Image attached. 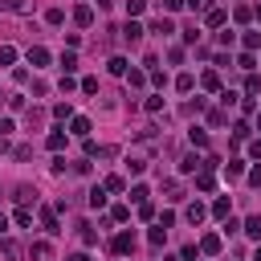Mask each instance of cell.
Segmentation results:
<instances>
[{
	"mask_svg": "<svg viewBox=\"0 0 261 261\" xmlns=\"http://www.w3.org/2000/svg\"><path fill=\"white\" fill-rule=\"evenodd\" d=\"M0 257L5 261H25V245L21 241H0Z\"/></svg>",
	"mask_w": 261,
	"mask_h": 261,
	"instance_id": "6da1fadb",
	"label": "cell"
},
{
	"mask_svg": "<svg viewBox=\"0 0 261 261\" xmlns=\"http://www.w3.org/2000/svg\"><path fill=\"white\" fill-rule=\"evenodd\" d=\"M70 135L90 139V118H86V114H74V118H70Z\"/></svg>",
	"mask_w": 261,
	"mask_h": 261,
	"instance_id": "7a4b0ae2",
	"label": "cell"
},
{
	"mask_svg": "<svg viewBox=\"0 0 261 261\" xmlns=\"http://www.w3.org/2000/svg\"><path fill=\"white\" fill-rule=\"evenodd\" d=\"M37 216H41V228H45L49 237H53V233H61V224H57V212H53V208H41Z\"/></svg>",
	"mask_w": 261,
	"mask_h": 261,
	"instance_id": "3957f363",
	"label": "cell"
},
{
	"mask_svg": "<svg viewBox=\"0 0 261 261\" xmlns=\"http://www.w3.org/2000/svg\"><path fill=\"white\" fill-rule=\"evenodd\" d=\"M122 41L139 45V41H143V25H139V21H126V25H122Z\"/></svg>",
	"mask_w": 261,
	"mask_h": 261,
	"instance_id": "277c9868",
	"label": "cell"
},
{
	"mask_svg": "<svg viewBox=\"0 0 261 261\" xmlns=\"http://www.w3.org/2000/svg\"><path fill=\"white\" fill-rule=\"evenodd\" d=\"M114 253H122V257L135 253V233H118V237H114Z\"/></svg>",
	"mask_w": 261,
	"mask_h": 261,
	"instance_id": "5b68a950",
	"label": "cell"
},
{
	"mask_svg": "<svg viewBox=\"0 0 261 261\" xmlns=\"http://www.w3.org/2000/svg\"><path fill=\"white\" fill-rule=\"evenodd\" d=\"M13 200L17 204H37V192H33L29 184H21V188H13Z\"/></svg>",
	"mask_w": 261,
	"mask_h": 261,
	"instance_id": "8992f818",
	"label": "cell"
},
{
	"mask_svg": "<svg viewBox=\"0 0 261 261\" xmlns=\"http://www.w3.org/2000/svg\"><path fill=\"white\" fill-rule=\"evenodd\" d=\"M74 21H78L82 29H90V25H94V5H78V9H74Z\"/></svg>",
	"mask_w": 261,
	"mask_h": 261,
	"instance_id": "52a82bcc",
	"label": "cell"
},
{
	"mask_svg": "<svg viewBox=\"0 0 261 261\" xmlns=\"http://www.w3.org/2000/svg\"><path fill=\"white\" fill-rule=\"evenodd\" d=\"M212 184H216V176H212V168L204 163V168H200V176H196V188H200V192H212Z\"/></svg>",
	"mask_w": 261,
	"mask_h": 261,
	"instance_id": "ba28073f",
	"label": "cell"
},
{
	"mask_svg": "<svg viewBox=\"0 0 261 261\" xmlns=\"http://www.w3.org/2000/svg\"><path fill=\"white\" fill-rule=\"evenodd\" d=\"M163 200H184V188H180V180H168V184H163Z\"/></svg>",
	"mask_w": 261,
	"mask_h": 261,
	"instance_id": "9c48e42d",
	"label": "cell"
},
{
	"mask_svg": "<svg viewBox=\"0 0 261 261\" xmlns=\"http://www.w3.org/2000/svg\"><path fill=\"white\" fill-rule=\"evenodd\" d=\"M45 61H49V49L45 45H33L29 49V65H45Z\"/></svg>",
	"mask_w": 261,
	"mask_h": 261,
	"instance_id": "30bf717a",
	"label": "cell"
},
{
	"mask_svg": "<svg viewBox=\"0 0 261 261\" xmlns=\"http://www.w3.org/2000/svg\"><path fill=\"white\" fill-rule=\"evenodd\" d=\"M200 253H208V257H212V253H220V237H216V233H208V237L200 241Z\"/></svg>",
	"mask_w": 261,
	"mask_h": 261,
	"instance_id": "8fae6325",
	"label": "cell"
},
{
	"mask_svg": "<svg viewBox=\"0 0 261 261\" xmlns=\"http://www.w3.org/2000/svg\"><path fill=\"white\" fill-rule=\"evenodd\" d=\"M45 147H49V151H61V147H65V130H49Z\"/></svg>",
	"mask_w": 261,
	"mask_h": 261,
	"instance_id": "7c38bea8",
	"label": "cell"
},
{
	"mask_svg": "<svg viewBox=\"0 0 261 261\" xmlns=\"http://www.w3.org/2000/svg\"><path fill=\"white\" fill-rule=\"evenodd\" d=\"M196 168H204L200 155H184V159H180V172H196Z\"/></svg>",
	"mask_w": 261,
	"mask_h": 261,
	"instance_id": "4fadbf2b",
	"label": "cell"
},
{
	"mask_svg": "<svg viewBox=\"0 0 261 261\" xmlns=\"http://www.w3.org/2000/svg\"><path fill=\"white\" fill-rule=\"evenodd\" d=\"M208 29H224V9H208Z\"/></svg>",
	"mask_w": 261,
	"mask_h": 261,
	"instance_id": "5bb4252c",
	"label": "cell"
},
{
	"mask_svg": "<svg viewBox=\"0 0 261 261\" xmlns=\"http://www.w3.org/2000/svg\"><path fill=\"white\" fill-rule=\"evenodd\" d=\"M151 33H159V37H168V33H176V25H172L168 17H159V21L151 25Z\"/></svg>",
	"mask_w": 261,
	"mask_h": 261,
	"instance_id": "9a60e30c",
	"label": "cell"
},
{
	"mask_svg": "<svg viewBox=\"0 0 261 261\" xmlns=\"http://www.w3.org/2000/svg\"><path fill=\"white\" fill-rule=\"evenodd\" d=\"M204 216H208V208H204V204H192V208H188V224H200Z\"/></svg>",
	"mask_w": 261,
	"mask_h": 261,
	"instance_id": "2e32d148",
	"label": "cell"
},
{
	"mask_svg": "<svg viewBox=\"0 0 261 261\" xmlns=\"http://www.w3.org/2000/svg\"><path fill=\"white\" fill-rule=\"evenodd\" d=\"M33 257H37V261H49V257H53L49 241H37V245H33Z\"/></svg>",
	"mask_w": 261,
	"mask_h": 261,
	"instance_id": "e0dca14e",
	"label": "cell"
},
{
	"mask_svg": "<svg viewBox=\"0 0 261 261\" xmlns=\"http://www.w3.org/2000/svg\"><path fill=\"white\" fill-rule=\"evenodd\" d=\"M200 86H204V90H220V74H216V70H208V74L200 78Z\"/></svg>",
	"mask_w": 261,
	"mask_h": 261,
	"instance_id": "ac0fdd59",
	"label": "cell"
},
{
	"mask_svg": "<svg viewBox=\"0 0 261 261\" xmlns=\"http://www.w3.org/2000/svg\"><path fill=\"white\" fill-rule=\"evenodd\" d=\"M102 188H106V192H126V180H122V176H106Z\"/></svg>",
	"mask_w": 261,
	"mask_h": 261,
	"instance_id": "d6986e66",
	"label": "cell"
},
{
	"mask_svg": "<svg viewBox=\"0 0 261 261\" xmlns=\"http://www.w3.org/2000/svg\"><path fill=\"white\" fill-rule=\"evenodd\" d=\"M17 224H21V228H29V224H33V208H29V204H21V208H17Z\"/></svg>",
	"mask_w": 261,
	"mask_h": 261,
	"instance_id": "ffe728a7",
	"label": "cell"
},
{
	"mask_svg": "<svg viewBox=\"0 0 261 261\" xmlns=\"http://www.w3.org/2000/svg\"><path fill=\"white\" fill-rule=\"evenodd\" d=\"M41 122H45V110H41V106H33V110H29V130H37Z\"/></svg>",
	"mask_w": 261,
	"mask_h": 261,
	"instance_id": "44dd1931",
	"label": "cell"
},
{
	"mask_svg": "<svg viewBox=\"0 0 261 261\" xmlns=\"http://www.w3.org/2000/svg\"><path fill=\"white\" fill-rule=\"evenodd\" d=\"M147 196H151V192H147L143 184H135V188H130V200H135V204H147Z\"/></svg>",
	"mask_w": 261,
	"mask_h": 261,
	"instance_id": "7402d4cb",
	"label": "cell"
},
{
	"mask_svg": "<svg viewBox=\"0 0 261 261\" xmlns=\"http://www.w3.org/2000/svg\"><path fill=\"white\" fill-rule=\"evenodd\" d=\"M17 61V49L13 45H0V65H13Z\"/></svg>",
	"mask_w": 261,
	"mask_h": 261,
	"instance_id": "603a6c76",
	"label": "cell"
},
{
	"mask_svg": "<svg viewBox=\"0 0 261 261\" xmlns=\"http://www.w3.org/2000/svg\"><path fill=\"white\" fill-rule=\"evenodd\" d=\"M53 114L65 122V118H74V106H70V102H57V106H53Z\"/></svg>",
	"mask_w": 261,
	"mask_h": 261,
	"instance_id": "cb8c5ba5",
	"label": "cell"
},
{
	"mask_svg": "<svg viewBox=\"0 0 261 261\" xmlns=\"http://www.w3.org/2000/svg\"><path fill=\"white\" fill-rule=\"evenodd\" d=\"M245 139H249V122H237L233 126V143H245Z\"/></svg>",
	"mask_w": 261,
	"mask_h": 261,
	"instance_id": "d4e9b609",
	"label": "cell"
},
{
	"mask_svg": "<svg viewBox=\"0 0 261 261\" xmlns=\"http://www.w3.org/2000/svg\"><path fill=\"white\" fill-rule=\"evenodd\" d=\"M245 233H249V237H261V216H249V220H245Z\"/></svg>",
	"mask_w": 261,
	"mask_h": 261,
	"instance_id": "484cf974",
	"label": "cell"
},
{
	"mask_svg": "<svg viewBox=\"0 0 261 261\" xmlns=\"http://www.w3.org/2000/svg\"><path fill=\"white\" fill-rule=\"evenodd\" d=\"M61 70L74 74V70H78V57H74V53H61Z\"/></svg>",
	"mask_w": 261,
	"mask_h": 261,
	"instance_id": "4316f807",
	"label": "cell"
},
{
	"mask_svg": "<svg viewBox=\"0 0 261 261\" xmlns=\"http://www.w3.org/2000/svg\"><path fill=\"white\" fill-rule=\"evenodd\" d=\"M90 204L102 208V204H106V188H94V192H90Z\"/></svg>",
	"mask_w": 261,
	"mask_h": 261,
	"instance_id": "83f0119b",
	"label": "cell"
},
{
	"mask_svg": "<svg viewBox=\"0 0 261 261\" xmlns=\"http://www.w3.org/2000/svg\"><path fill=\"white\" fill-rule=\"evenodd\" d=\"M192 147H208V135H204L200 126H192Z\"/></svg>",
	"mask_w": 261,
	"mask_h": 261,
	"instance_id": "f1b7e54d",
	"label": "cell"
},
{
	"mask_svg": "<svg viewBox=\"0 0 261 261\" xmlns=\"http://www.w3.org/2000/svg\"><path fill=\"white\" fill-rule=\"evenodd\" d=\"M192 86H196V78H192V74H180V78H176V90H184V94H188Z\"/></svg>",
	"mask_w": 261,
	"mask_h": 261,
	"instance_id": "f546056e",
	"label": "cell"
},
{
	"mask_svg": "<svg viewBox=\"0 0 261 261\" xmlns=\"http://www.w3.org/2000/svg\"><path fill=\"white\" fill-rule=\"evenodd\" d=\"M126 82H130V86H143L147 74H143V70H126Z\"/></svg>",
	"mask_w": 261,
	"mask_h": 261,
	"instance_id": "4dcf8cb0",
	"label": "cell"
},
{
	"mask_svg": "<svg viewBox=\"0 0 261 261\" xmlns=\"http://www.w3.org/2000/svg\"><path fill=\"white\" fill-rule=\"evenodd\" d=\"M224 172H228V176H233V180H237V176L245 172V163H241V159H228V168H224Z\"/></svg>",
	"mask_w": 261,
	"mask_h": 261,
	"instance_id": "1f68e13d",
	"label": "cell"
},
{
	"mask_svg": "<svg viewBox=\"0 0 261 261\" xmlns=\"http://www.w3.org/2000/svg\"><path fill=\"white\" fill-rule=\"evenodd\" d=\"M126 216H130V212H126V204H114V208H110V220H118V224H122Z\"/></svg>",
	"mask_w": 261,
	"mask_h": 261,
	"instance_id": "d6a6232c",
	"label": "cell"
},
{
	"mask_svg": "<svg viewBox=\"0 0 261 261\" xmlns=\"http://www.w3.org/2000/svg\"><path fill=\"white\" fill-rule=\"evenodd\" d=\"M106 70H110V74H126V61H122V57H110Z\"/></svg>",
	"mask_w": 261,
	"mask_h": 261,
	"instance_id": "836d02e7",
	"label": "cell"
},
{
	"mask_svg": "<svg viewBox=\"0 0 261 261\" xmlns=\"http://www.w3.org/2000/svg\"><path fill=\"white\" fill-rule=\"evenodd\" d=\"M126 9H130V17H139V13L147 9V0H126Z\"/></svg>",
	"mask_w": 261,
	"mask_h": 261,
	"instance_id": "e575fe53",
	"label": "cell"
},
{
	"mask_svg": "<svg viewBox=\"0 0 261 261\" xmlns=\"http://www.w3.org/2000/svg\"><path fill=\"white\" fill-rule=\"evenodd\" d=\"M45 21H49V25H61V21H65V13H61V9H49V13H45Z\"/></svg>",
	"mask_w": 261,
	"mask_h": 261,
	"instance_id": "d590c367",
	"label": "cell"
},
{
	"mask_svg": "<svg viewBox=\"0 0 261 261\" xmlns=\"http://www.w3.org/2000/svg\"><path fill=\"white\" fill-rule=\"evenodd\" d=\"M82 94H98V78H82Z\"/></svg>",
	"mask_w": 261,
	"mask_h": 261,
	"instance_id": "8d00e7d4",
	"label": "cell"
},
{
	"mask_svg": "<svg viewBox=\"0 0 261 261\" xmlns=\"http://www.w3.org/2000/svg\"><path fill=\"white\" fill-rule=\"evenodd\" d=\"M212 212H216L220 220H228V200H216V204H212Z\"/></svg>",
	"mask_w": 261,
	"mask_h": 261,
	"instance_id": "74e56055",
	"label": "cell"
},
{
	"mask_svg": "<svg viewBox=\"0 0 261 261\" xmlns=\"http://www.w3.org/2000/svg\"><path fill=\"white\" fill-rule=\"evenodd\" d=\"M163 237H168V228H163V224H159V228H151V245H163Z\"/></svg>",
	"mask_w": 261,
	"mask_h": 261,
	"instance_id": "f35d334b",
	"label": "cell"
},
{
	"mask_svg": "<svg viewBox=\"0 0 261 261\" xmlns=\"http://www.w3.org/2000/svg\"><path fill=\"white\" fill-rule=\"evenodd\" d=\"M261 45V33H245V49H257Z\"/></svg>",
	"mask_w": 261,
	"mask_h": 261,
	"instance_id": "ab89813d",
	"label": "cell"
},
{
	"mask_svg": "<svg viewBox=\"0 0 261 261\" xmlns=\"http://www.w3.org/2000/svg\"><path fill=\"white\" fill-rule=\"evenodd\" d=\"M13 135V118H0V139H9Z\"/></svg>",
	"mask_w": 261,
	"mask_h": 261,
	"instance_id": "60d3db41",
	"label": "cell"
},
{
	"mask_svg": "<svg viewBox=\"0 0 261 261\" xmlns=\"http://www.w3.org/2000/svg\"><path fill=\"white\" fill-rule=\"evenodd\" d=\"M188 5V0H163V9H168V13H176V9H184Z\"/></svg>",
	"mask_w": 261,
	"mask_h": 261,
	"instance_id": "b9f144b4",
	"label": "cell"
},
{
	"mask_svg": "<svg viewBox=\"0 0 261 261\" xmlns=\"http://www.w3.org/2000/svg\"><path fill=\"white\" fill-rule=\"evenodd\" d=\"M249 155H253V159H261V139H253V143H249Z\"/></svg>",
	"mask_w": 261,
	"mask_h": 261,
	"instance_id": "7bdbcfd3",
	"label": "cell"
},
{
	"mask_svg": "<svg viewBox=\"0 0 261 261\" xmlns=\"http://www.w3.org/2000/svg\"><path fill=\"white\" fill-rule=\"evenodd\" d=\"M249 184H261V168H253V172H249Z\"/></svg>",
	"mask_w": 261,
	"mask_h": 261,
	"instance_id": "ee69618b",
	"label": "cell"
},
{
	"mask_svg": "<svg viewBox=\"0 0 261 261\" xmlns=\"http://www.w3.org/2000/svg\"><path fill=\"white\" fill-rule=\"evenodd\" d=\"M65 261H90L86 253H70V257H65Z\"/></svg>",
	"mask_w": 261,
	"mask_h": 261,
	"instance_id": "f6af8a7d",
	"label": "cell"
},
{
	"mask_svg": "<svg viewBox=\"0 0 261 261\" xmlns=\"http://www.w3.org/2000/svg\"><path fill=\"white\" fill-rule=\"evenodd\" d=\"M5 9H17V0H0V13H5Z\"/></svg>",
	"mask_w": 261,
	"mask_h": 261,
	"instance_id": "bcb514c9",
	"label": "cell"
},
{
	"mask_svg": "<svg viewBox=\"0 0 261 261\" xmlns=\"http://www.w3.org/2000/svg\"><path fill=\"white\" fill-rule=\"evenodd\" d=\"M5 228H9V220H5V212H0V233H5Z\"/></svg>",
	"mask_w": 261,
	"mask_h": 261,
	"instance_id": "7dc6e473",
	"label": "cell"
},
{
	"mask_svg": "<svg viewBox=\"0 0 261 261\" xmlns=\"http://www.w3.org/2000/svg\"><path fill=\"white\" fill-rule=\"evenodd\" d=\"M253 261H261V249H257V253H253Z\"/></svg>",
	"mask_w": 261,
	"mask_h": 261,
	"instance_id": "c3c4849f",
	"label": "cell"
},
{
	"mask_svg": "<svg viewBox=\"0 0 261 261\" xmlns=\"http://www.w3.org/2000/svg\"><path fill=\"white\" fill-rule=\"evenodd\" d=\"M257 130H261V114H257Z\"/></svg>",
	"mask_w": 261,
	"mask_h": 261,
	"instance_id": "681fc988",
	"label": "cell"
},
{
	"mask_svg": "<svg viewBox=\"0 0 261 261\" xmlns=\"http://www.w3.org/2000/svg\"><path fill=\"white\" fill-rule=\"evenodd\" d=\"M0 98H5V90H0Z\"/></svg>",
	"mask_w": 261,
	"mask_h": 261,
	"instance_id": "f907efd6",
	"label": "cell"
},
{
	"mask_svg": "<svg viewBox=\"0 0 261 261\" xmlns=\"http://www.w3.org/2000/svg\"><path fill=\"white\" fill-rule=\"evenodd\" d=\"M196 261H204V257H196Z\"/></svg>",
	"mask_w": 261,
	"mask_h": 261,
	"instance_id": "816d5d0a",
	"label": "cell"
}]
</instances>
